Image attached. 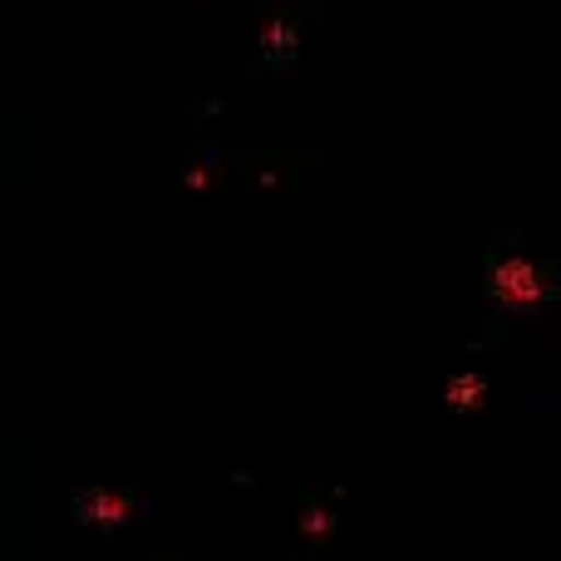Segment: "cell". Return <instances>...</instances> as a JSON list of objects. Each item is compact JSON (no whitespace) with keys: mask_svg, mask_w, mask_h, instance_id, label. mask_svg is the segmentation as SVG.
Segmentation results:
<instances>
[{"mask_svg":"<svg viewBox=\"0 0 561 561\" xmlns=\"http://www.w3.org/2000/svg\"><path fill=\"white\" fill-rule=\"evenodd\" d=\"M493 286H497V296L513 300V306H533V300L542 296V276H537V266L523 262V256H507L493 272Z\"/></svg>","mask_w":561,"mask_h":561,"instance_id":"cell-1","label":"cell"},{"mask_svg":"<svg viewBox=\"0 0 561 561\" xmlns=\"http://www.w3.org/2000/svg\"><path fill=\"white\" fill-rule=\"evenodd\" d=\"M79 517H84L89 527H118V523L128 517V503L114 493V488H99V493H89V497H84Z\"/></svg>","mask_w":561,"mask_h":561,"instance_id":"cell-2","label":"cell"},{"mask_svg":"<svg viewBox=\"0 0 561 561\" xmlns=\"http://www.w3.org/2000/svg\"><path fill=\"white\" fill-rule=\"evenodd\" d=\"M262 39H266V45H276V49H280V45H290L286 25H276V20H266V35H262Z\"/></svg>","mask_w":561,"mask_h":561,"instance_id":"cell-3","label":"cell"}]
</instances>
